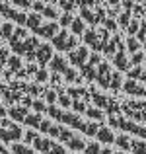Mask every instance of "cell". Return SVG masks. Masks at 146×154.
<instances>
[{"mask_svg": "<svg viewBox=\"0 0 146 154\" xmlns=\"http://www.w3.org/2000/svg\"><path fill=\"white\" fill-rule=\"evenodd\" d=\"M55 100H56V94L55 92H49L47 94V102H55Z\"/></svg>", "mask_w": 146, "mask_h": 154, "instance_id": "14", "label": "cell"}, {"mask_svg": "<svg viewBox=\"0 0 146 154\" xmlns=\"http://www.w3.org/2000/svg\"><path fill=\"white\" fill-rule=\"evenodd\" d=\"M86 115L90 117V119H94V121H101V119H103V111H101V109H96V107H88Z\"/></svg>", "mask_w": 146, "mask_h": 154, "instance_id": "8", "label": "cell"}, {"mask_svg": "<svg viewBox=\"0 0 146 154\" xmlns=\"http://www.w3.org/2000/svg\"><path fill=\"white\" fill-rule=\"evenodd\" d=\"M60 103H62V107H70V105H72V100L66 98V96H60Z\"/></svg>", "mask_w": 146, "mask_h": 154, "instance_id": "12", "label": "cell"}, {"mask_svg": "<svg viewBox=\"0 0 146 154\" xmlns=\"http://www.w3.org/2000/svg\"><path fill=\"white\" fill-rule=\"evenodd\" d=\"M41 115H39V113H37V115H27L26 117V123L27 125H31V127H37L39 129V125H41Z\"/></svg>", "mask_w": 146, "mask_h": 154, "instance_id": "11", "label": "cell"}, {"mask_svg": "<svg viewBox=\"0 0 146 154\" xmlns=\"http://www.w3.org/2000/svg\"><path fill=\"white\" fill-rule=\"evenodd\" d=\"M125 90H127L129 94H135V96H144L146 94V90L140 88V86H136V82H127L125 84Z\"/></svg>", "mask_w": 146, "mask_h": 154, "instance_id": "7", "label": "cell"}, {"mask_svg": "<svg viewBox=\"0 0 146 154\" xmlns=\"http://www.w3.org/2000/svg\"><path fill=\"white\" fill-rule=\"evenodd\" d=\"M131 137L129 135H119V137H115V146L119 148L121 152H129L131 150Z\"/></svg>", "mask_w": 146, "mask_h": 154, "instance_id": "5", "label": "cell"}, {"mask_svg": "<svg viewBox=\"0 0 146 154\" xmlns=\"http://www.w3.org/2000/svg\"><path fill=\"white\" fill-rule=\"evenodd\" d=\"M47 113L53 117V119H56L59 123H66L68 127L78 129V131H82L84 135H88V137H96L97 131H99V123H94V121H82L78 115H74V113L60 111V109L53 107V105L47 107Z\"/></svg>", "mask_w": 146, "mask_h": 154, "instance_id": "1", "label": "cell"}, {"mask_svg": "<svg viewBox=\"0 0 146 154\" xmlns=\"http://www.w3.org/2000/svg\"><path fill=\"white\" fill-rule=\"evenodd\" d=\"M97 140L103 144H113L115 143V133L111 131L109 127H99V131H97Z\"/></svg>", "mask_w": 146, "mask_h": 154, "instance_id": "4", "label": "cell"}, {"mask_svg": "<svg viewBox=\"0 0 146 154\" xmlns=\"http://www.w3.org/2000/svg\"><path fill=\"white\" fill-rule=\"evenodd\" d=\"M131 154H146V140H138L132 139L131 140Z\"/></svg>", "mask_w": 146, "mask_h": 154, "instance_id": "6", "label": "cell"}, {"mask_svg": "<svg viewBox=\"0 0 146 154\" xmlns=\"http://www.w3.org/2000/svg\"><path fill=\"white\" fill-rule=\"evenodd\" d=\"M26 140L29 144H33V148L39 154H68L64 146H60V144L55 143L53 139H45V137H41L35 131H27L26 133Z\"/></svg>", "mask_w": 146, "mask_h": 154, "instance_id": "2", "label": "cell"}, {"mask_svg": "<svg viewBox=\"0 0 146 154\" xmlns=\"http://www.w3.org/2000/svg\"><path fill=\"white\" fill-rule=\"evenodd\" d=\"M99 154H125V152H113L111 148H101V152Z\"/></svg>", "mask_w": 146, "mask_h": 154, "instance_id": "13", "label": "cell"}, {"mask_svg": "<svg viewBox=\"0 0 146 154\" xmlns=\"http://www.w3.org/2000/svg\"><path fill=\"white\" fill-rule=\"evenodd\" d=\"M0 154H10V152H8V150H6L4 146H0Z\"/></svg>", "mask_w": 146, "mask_h": 154, "instance_id": "15", "label": "cell"}, {"mask_svg": "<svg viewBox=\"0 0 146 154\" xmlns=\"http://www.w3.org/2000/svg\"><path fill=\"white\" fill-rule=\"evenodd\" d=\"M109 123H111L113 127L121 129V131L135 133V135H138V137H142V139H146V127H140V125L132 123V121L123 119L121 115H109Z\"/></svg>", "mask_w": 146, "mask_h": 154, "instance_id": "3", "label": "cell"}, {"mask_svg": "<svg viewBox=\"0 0 146 154\" xmlns=\"http://www.w3.org/2000/svg\"><path fill=\"white\" fill-rule=\"evenodd\" d=\"M99 152H101L99 143H88L86 148H84V154H99Z\"/></svg>", "mask_w": 146, "mask_h": 154, "instance_id": "10", "label": "cell"}, {"mask_svg": "<svg viewBox=\"0 0 146 154\" xmlns=\"http://www.w3.org/2000/svg\"><path fill=\"white\" fill-rule=\"evenodd\" d=\"M12 152L14 154H35L33 148L26 146V144H14V146H12Z\"/></svg>", "mask_w": 146, "mask_h": 154, "instance_id": "9", "label": "cell"}]
</instances>
